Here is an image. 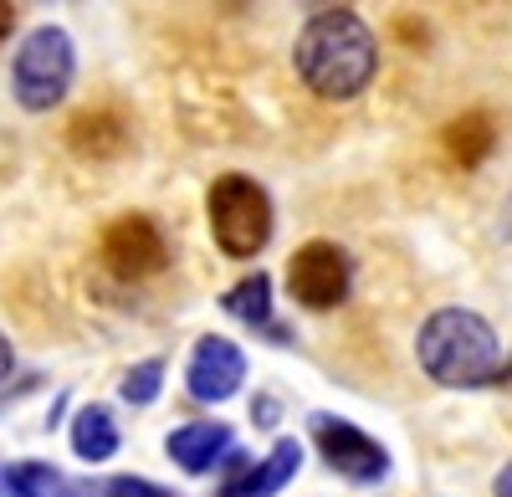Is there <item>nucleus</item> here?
Instances as JSON below:
<instances>
[{"label": "nucleus", "mask_w": 512, "mask_h": 497, "mask_svg": "<svg viewBox=\"0 0 512 497\" xmlns=\"http://www.w3.org/2000/svg\"><path fill=\"white\" fill-rule=\"evenodd\" d=\"M292 67H297V77H303V88L313 98L354 103L379 72V41L349 6L313 11V21L297 31Z\"/></svg>", "instance_id": "nucleus-1"}, {"label": "nucleus", "mask_w": 512, "mask_h": 497, "mask_svg": "<svg viewBox=\"0 0 512 497\" xmlns=\"http://www.w3.org/2000/svg\"><path fill=\"white\" fill-rule=\"evenodd\" d=\"M415 359L420 369L446 390H482L497 385L502 369V344L492 334V323L472 308H441L420 323L415 339Z\"/></svg>", "instance_id": "nucleus-2"}, {"label": "nucleus", "mask_w": 512, "mask_h": 497, "mask_svg": "<svg viewBox=\"0 0 512 497\" xmlns=\"http://www.w3.org/2000/svg\"><path fill=\"white\" fill-rule=\"evenodd\" d=\"M77 77V47L62 26H36L11 57V93L26 113H52Z\"/></svg>", "instance_id": "nucleus-3"}, {"label": "nucleus", "mask_w": 512, "mask_h": 497, "mask_svg": "<svg viewBox=\"0 0 512 497\" xmlns=\"http://www.w3.org/2000/svg\"><path fill=\"white\" fill-rule=\"evenodd\" d=\"M205 211H210V236H216V246L236 262L256 257L272 241V200L251 175H221L205 195Z\"/></svg>", "instance_id": "nucleus-4"}, {"label": "nucleus", "mask_w": 512, "mask_h": 497, "mask_svg": "<svg viewBox=\"0 0 512 497\" xmlns=\"http://www.w3.org/2000/svg\"><path fill=\"white\" fill-rule=\"evenodd\" d=\"M349 282H354V262H349L344 246H333V241L297 246L292 262H287V293L313 313H328V308L344 303Z\"/></svg>", "instance_id": "nucleus-5"}, {"label": "nucleus", "mask_w": 512, "mask_h": 497, "mask_svg": "<svg viewBox=\"0 0 512 497\" xmlns=\"http://www.w3.org/2000/svg\"><path fill=\"white\" fill-rule=\"evenodd\" d=\"M313 441L323 451V462L354 482V487H374L390 477V451H384L369 431H359L354 421H338V416H313Z\"/></svg>", "instance_id": "nucleus-6"}, {"label": "nucleus", "mask_w": 512, "mask_h": 497, "mask_svg": "<svg viewBox=\"0 0 512 497\" xmlns=\"http://www.w3.org/2000/svg\"><path fill=\"white\" fill-rule=\"evenodd\" d=\"M241 380H246V354L231 339H221V334H205L195 344L190 364H185V390L200 405H221V400H231L241 390Z\"/></svg>", "instance_id": "nucleus-7"}, {"label": "nucleus", "mask_w": 512, "mask_h": 497, "mask_svg": "<svg viewBox=\"0 0 512 497\" xmlns=\"http://www.w3.org/2000/svg\"><path fill=\"white\" fill-rule=\"evenodd\" d=\"M103 257L118 277H149L169 262V246H164V231L149 216H123L103 236Z\"/></svg>", "instance_id": "nucleus-8"}, {"label": "nucleus", "mask_w": 512, "mask_h": 497, "mask_svg": "<svg viewBox=\"0 0 512 497\" xmlns=\"http://www.w3.org/2000/svg\"><path fill=\"white\" fill-rule=\"evenodd\" d=\"M231 446H236V436H231L226 421H190L180 431H169V441H164L169 462H175L180 472H190V477H205Z\"/></svg>", "instance_id": "nucleus-9"}, {"label": "nucleus", "mask_w": 512, "mask_h": 497, "mask_svg": "<svg viewBox=\"0 0 512 497\" xmlns=\"http://www.w3.org/2000/svg\"><path fill=\"white\" fill-rule=\"evenodd\" d=\"M297 467H303V446H297L292 436H282L262 462H251L231 487H221V497H272L297 477Z\"/></svg>", "instance_id": "nucleus-10"}, {"label": "nucleus", "mask_w": 512, "mask_h": 497, "mask_svg": "<svg viewBox=\"0 0 512 497\" xmlns=\"http://www.w3.org/2000/svg\"><path fill=\"white\" fill-rule=\"evenodd\" d=\"M72 451L82 462H108L118 451V421L108 405H82L72 416Z\"/></svg>", "instance_id": "nucleus-11"}, {"label": "nucleus", "mask_w": 512, "mask_h": 497, "mask_svg": "<svg viewBox=\"0 0 512 497\" xmlns=\"http://www.w3.org/2000/svg\"><path fill=\"white\" fill-rule=\"evenodd\" d=\"M0 497H72V482L47 462H11L0 467Z\"/></svg>", "instance_id": "nucleus-12"}, {"label": "nucleus", "mask_w": 512, "mask_h": 497, "mask_svg": "<svg viewBox=\"0 0 512 497\" xmlns=\"http://www.w3.org/2000/svg\"><path fill=\"white\" fill-rule=\"evenodd\" d=\"M221 308L231 318H241L246 328H272V277L256 272V277H241L231 293L221 298Z\"/></svg>", "instance_id": "nucleus-13"}, {"label": "nucleus", "mask_w": 512, "mask_h": 497, "mask_svg": "<svg viewBox=\"0 0 512 497\" xmlns=\"http://www.w3.org/2000/svg\"><path fill=\"white\" fill-rule=\"evenodd\" d=\"M446 134H451V149L461 154V164H477V159L492 149V123H487L482 113H466V118H456Z\"/></svg>", "instance_id": "nucleus-14"}, {"label": "nucleus", "mask_w": 512, "mask_h": 497, "mask_svg": "<svg viewBox=\"0 0 512 497\" xmlns=\"http://www.w3.org/2000/svg\"><path fill=\"white\" fill-rule=\"evenodd\" d=\"M159 390H164V359H144V364H134V369L123 375V385H118V395H123L128 405H154Z\"/></svg>", "instance_id": "nucleus-15"}, {"label": "nucleus", "mask_w": 512, "mask_h": 497, "mask_svg": "<svg viewBox=\"0 0 512 497\" xmlns=\"http://www.w3.org/2000/svg\"><path fill=\"white\" fill-rule=\"evenodd\" d=\"M108 497H175V492L149 482V477H113L108 482Z\"/></svg>", "instance_id": "nucleus-16"}, {"label": "nucleus", "mask_w": 512, "mask_h": 497, "mask_svg": "<svg viewBox=\"0 0 512 497\" xmlns=\"http://www.w3.org/2000/svg\"><path fill=\"white\" fill-rule=\"evenodd\" d=\"M11 369H16V349H11L6 334H0V380H11Z\"/></svg>", "instance_id": "nucleus-17"}, {"label": "nucleus", "mask_w": 512, "mask_h": 497, "mask_svg": "<svg viewBox=\"0 0 512 497\" xmlns=\"http://www.w3.org/2000/svg\"><path fill=\"white\" fill-rule=\"evenodd\" d=\"M11 26H16V6H11V0H0V47H6Z\"/></svg>", "instance_id": "nucleus-18"}, {"label": "nucleus", "mask_w": 512, "mask_h": 497, "mask_svg": "<svg viewBox=\"0 0 512 497\" xmlns=\"http://www.w3.org/2000/svg\"><path fill=\"white\" fill-rule=\"evenodd\" d=\"M492 497H512V462L497 472V482H492Z\"/></svg>", "instance_id": "nucleus-19"}, {"label": "nucleus", "mask_w": 512, "mask_h": 497, "mask_svg": "<svg viewBox=\"0 0 512 497\" xmlns=\"http://www.w3.org/2000/svg\"><path fill=\"white\" fill-rule=\"evenodd\" d=\"M502 380H512V359H507V364L497 369V385H502Z\"/></svg>", "instance_id": "nucleus-20"}, {"label": "nucleus", "mask_w": 512, "mask_h": 497, "mask_svg": "<svg viewBox=\"0 0 512 497\" xmlns=\"http://www.w3.org/2000/svg\"><path fill=\"white\" fill-rule=\"evenodd\" d=\"M318 6H323V11H338V6H344V0H318Z\"/></svg>", "instance_id": "nucleus-21"}]
</instances>
